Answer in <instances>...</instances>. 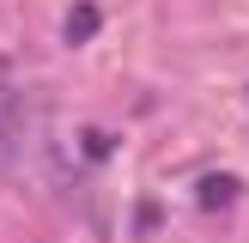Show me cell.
I'll use <instances>...</instances> for the list:
<instances>
[{"mask_svg":"<svg viewBox=\"0 0 249 243\" xmlns=\"http://www.w3.org/2000/svg\"><path fill=\"white\" fill-rule=\"evenodd\" d=\"M12 146H18V97L0 91V158H12Z\"/></svg>","mask_w":249,"mask_h":243,"instance_id":"obj_1","label":"cell"},{"mask_svg":"<svg viewBox=\"0 0 249 243\" xmlns=\"http://www.w3.org/2000/svg\"><path fill=\"white\" fill-rule=\"evenodd\" d=\"M85 36H97V6H73L67 12V43H85Z\"/></svg>","mask_w":249,"mask_h":243,"instance_id":"obj_2","label":"cell"},{"mask_svg":"<svg viewBox=\"0 0 249 243\" xmlns=\"http://www.w3.org/2000/svg\"><path fill=\"white\" fill-rule=\"evenodd\" d=\"M231 194H237V182H231V176H225V182L207 176V182H201V207H219V201H231Z\"/></svg>","mask_w":249,"mask_h":243,"instance_id":"obj_3","label":"cell"}]
</instances>
